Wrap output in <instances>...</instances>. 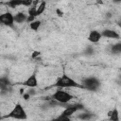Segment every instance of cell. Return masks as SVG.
I'll list each match as a JSON object with an SVG mask.
<instances>
[{"instance_id":"1","label":"cell","mask_w":121,"mask_h":121,"mask_svg":"<svg viewBox=\"0 0 121 121\" xmlns=\"http://www.w3.org/2000/svg\"><path fill=\"white\" fill-rule=\"evenodd\" d=\"M52 86L57 87L59 89H63V88H81V89H83V87L80 83L77 82L75 79H73L71 77H69L65 74H63L61 77H60Z\"/></svg>"},{"instance_id":"2","label":"cell","mask_w":121,"mask_h":121,"mask_svg":"<svg viewBox=\"0 0 121 121\" xmlns=\"http://www.w3.org/2000/svg\"><path fill=\"white\" fill-rule=\"evenodd\" d=\"M4 118H12V119H17V120H26V119H27V113H26L25 108L20 103H16L15 106L12 108V110L7 115L2 116V119H4Z\"/></svg>"},{"instance_id":"3","label":"cell","mask_w":121,"mask_h":121,"mask_svg":"<svg viewBox=\"0 0 121 121\" xmlns=\"http://www.w3.org/2000/svg\"><path fill=\"white\" fill-rule=\"evenodd\" d=\"M51 98L53 100L59 102L60 105H65L66 103L71 101L74 98V96L70 93H68L66 91H63L62 89H58L57 91H55L52 94Z\"/></svg>"},{"instance_id":"4","label":"cell","mask_w":121,"mask_h":121,"mask_svg":"<svg viewBox=\"0 0 121 121\" xmlns=\"http://www.w3.org/2000/svg\"><path fill=\"white\" fill-rule=\"evenodd\" d=\"M81 85L83 87V89L85 90H89V91H97L101 85L100 80L95 78V77H88V78H84L81 80Z\"/></svg>"},{"instance_id":"5","label":"cell","mask_w":121,"mask_h":121,"mask_svg":"<svg viewBox=\"0 0 121 121\" xmlns=\"http://www.w3.org/2000/svg\"><path fill=\"white\" fill-rule=\"evenodd\" d=\"M84 110V105L81 103H75V104H69L68 106H65V109L61 112L60 114L64 115V116H72L76 112L78 111H82Z\"/></svg>"},{"instance_id":"6","label":"cell","mask_w":121,"mask_h":121,"mask_svg":"<svg viewBox=\"0 0 121 121\" xmlns=\"http://www.w3.org/2000/svg\"><path fill=\"white\" fill-rule=\"evenodd\" d=\"M0 23L6 26H9V27H13L14 26V15L9 12V11H7L5 13H2L0 15Z\"/></svg>"},{"instance_id":"7","label":"cell","mask_w":121,"mask_h":121,"mask_svg":"<svg viewBox=\"0 0 121 121\" xmlns=\"http://www.w3.org/2000/svg\"><path fill=\"white\" fill-rule=\"evenodd\" d=\"M23 86L25 87H28V88H35L38 86V78L36 76V73H33L32 75H30L25 81H23L21 83Z\"/></svg>"},{"instance_id":"8","label":"cell","mask_w":121,"mask_h":121,"mask_svg":"<svg viewBox=\"0 0 121 121\" xmlns=\"http://www.w3.org/2000/svg\"><path fill=\"white\" fill-rule=\"evenodd\" d=\"M101 35H102V38L113 39V40H118V39H120V35H119L115 30L109 29V28H106V29L102 30Z\"/></svg>"},{"instance_id":"9","label":"cell","mask_w":121,"mask_h":121,"mask_svg":"<svg viewBox=\"0 0 121 121\" xmlns=\"http://www.w3.org/2000/svg\"><path fill=\"white\" fill-rule=\"evenodd\" d=\"M101 38H102L101 32L98 30H91L89 35H88V41L93 43H98L101 40Z\"/></svg>"},{"instance_id":"10","label":"cell","mask_w":121,"mask_h":121,"mask_svg":"<svg viewBox=\"0 0 121 121\" xmlns=\"http://www.w3.org/2000/svg\"><path fill=\"white\" fill-rule=\"evenodd\" d=\"M107 116H108L109 121H120L119 112H118L117 108H113L112 110L109 111L107 113Z\"/></svg>"},{"instance_id":"11","label":"cell","mask_w":121,"mask_h":121,"mask_svg":"<svg viewBox=\"0 0 121 121\" xmlns=\"http://www.w3.org/2000/svg\"><path fill=\"white\" fill-rule=\"evenodd\" d=\"M27 14H26L25 12L23 11H19L17 13L14 14V21L15 23H18V24H22V23H25L26 22L27 20Z\"/></svg>"},{"instance_id":"12","label":"cell","mask_w":121,"mask_h":121,"mask_svg":"<svg viewBox=\"0 0 121 121\" xmlns=\"http://www.w3.org/2000/svg\"><path fill=\"white\" fill-rule=\"evenodd\" d=\"M94 116H95L94 113L89 112H84L79 113V114L77 116V118L79 119V120H81V121H90V120H92V118H93Z\"/></svg>"},{"instance_id":"13","label":"cell","mask_w":121,"mask_h":121,"mask_svg":"<svg viewBox=\"0 0 121 121\" xmlns=\"http://www.w3.org/2000/svg\"><path fill=\"white\" fill-rule=\"evenodd\" d=\"M110 50H111V53H112V54H120L121 53V43L112 44L111 46Z\"/></svg>"},{"instance_id":"14","label":"cell","mask_w":121,"mask_h":121,"mask_svg":"<svg viewBox=\"0 0 121 121\" xmlns=\"http://www.w3.org/2000/svg\"><path fill=\"white\" fill-rule=\"evenodd\" d=\"M7 6H9V8L15 9L18 6H23V0H11L7 2Z\"/></svg>"},{"instance_id":"15","label":"cell","mask_w":121,"mask_h":121,"mask_svg":"<svg viewBox=\"0 0 121 121\" xmlns=\"http://www.w3.org/2000/svg\"><path fill=\"white\" fill-rule=\"evenodd\" d=\"M45 8H46V3L45 2H41L40 4H39V6L37 7V12H36V15L37 16H39V15H41V14H43V11L45 10Z\"/></svg>"},{"instance_id":"16","label":"cell","mask_w":121,"mask_h":121,"mask_svg":"<svg viewBox=\"0 0 121 121\" xmlns=\"http://www.w3.org/2000/svg\"><path fill=\"white\" fill-rule=\"evenodd\" d=\"M41 25H42V22L41 21L35 20V21H33L32 23L29 24V27H30V29H32L34 31H37L39 29V27L41 26Z\"/></svg>"},{"instance_id":"17","label":"cell","mask_w":121,"mask_h":121,"mask_svg":"<svg viewBox=\"0 0 121 121\" xmlns=\"http://www.w3.org/2000/svg\"><path fill=\"white\" fill-rule=\"evenodd\" d=\"M37 7L38 6H31L29 9H28V10H27V15H29V16H33V17H37V15H36V12H37Z\"/></svg>"},{"instance_id":"18","label":"cell","mask_w":121,"mask_h":121,"mask_svg":"<svg viewBox=\"0 0 121 121\" xmlns=\"http://www.w3.org/2000/svg\"><path fill=\"white\" fill-rule=\"evenodd\" d=\"M52 121H72V120H71L70 117H68V116H64V115H62V114H60L59 116L53 118Z\"/></svg>"},{"instance_id":"19","label":"cell","mask_w":121,"mask_h":121,"mask_svg":"<svg viewBox=\"0 0 121 121\" xmlns=\"http://www.w3.org/2000/svg\"><path fill=\"white\" fill-rule=\"evenodd\" d=\"M94 53H95V50H94V47H93L92 45L86 46V48H85V50H84V54H85V55H87V56H92V55H94Z\"/></svg>"},{"instance_id":"20","label":"cell","mask_w":121,"mask_h":121,"mask_svg":"<svg viewBox=\"0 0 121 121\" xmlns=\"http://www.w3.org/2000/svg\"><path fill=\"white\" fill-rule=\"evenodd\" d=\"M0 83H2V84H4V85H7V86H10V85H11L10 80H9V78H7V77H2V78H0Z\"/></svg>"},{"instance_id":"21","label":"cell","mask_w":121,"mask_h":121,"mask_svg":"<svg viewBox=\"0 0 121 121\" xmlns=\"http://www.w3.org/2000/svg\"><path fill=\"white\" fill-rule=\"evenodd\" d=\"M40 56H41V52L38 51V50L33 51V53L31 54V58H32V59H38Z\"/></svg>"},{"instance_id":"22","label":"cell","mask_w":121,"mask_h":121,"mask_svg":"<svg viewBox=\"0 0 121 121\" xmlns=\"http://www.w3.org/2000/svg\"><path fill=\"white\" fill-rule=\"evenodd\" d=\"M22 96H23V98H24L25 100H28V99H30V97H31V95H29L27 92H26V93H25V94H24Z\"/></svg>"},{"instance_id":"23","label":"cell","mask_w":121,"mask_h":121,"mask_svg":"<svg viewBox=\"0 0 121 121\" xmlns=\"http://www.w3.org/2000/svg\"><path fill=\"white\" fill-rule=\"evenodd\" d=\"M26 92H27L31 96H32V95H36V91L34 90V88H29V90H28V91H26Z\"/></svg>"},{"instance_id":"24","label":"cell","mask_w":121,"mask_h":121,"mask_svg":"<svg viewBox=\"0 0 121 121\" xmlns=\"http://www.w3.org/2000/svg\"><path fill=\"white\" fill-rule=\"evenodd\" d=\"M56 13H57V15L60 16V17L63 16V12H62V10H60V9H56Z\"/></svg>"},{"instance_id":"25","label":"cell","mask_w":121,"mask_h":121,"mask_svg":"<svg viewBox=\"0 0 121 121\" xmlns=\"http://www.w3.org/2000/svg\"><path fill=\"white\" fill-rule=\"evenodd\" d=\"M106 17H107V18H111V17H112V13H111V12H107V13H106Z\"/></svg>"},{"instance_id":"26","label":"cell","mask_w":121,"mask_h":121,"mask_svg":"<svg viewBox=\"0 0 121 121\" xmlns=\"http://www.w3.org/2000/svg\"><path fill=\"white\" fill-rule=\"evenodd\" d=\"M116 24H117V26H119V27L121 28V20L117 21V22H116Z\"/></svg>"},{"instance_id":"27","label":"cell","mask_w":121,"mask_h":121,"mask_svg":"<svg viewBox=\"0 0 121 121\" xmlns=\"http://www.w3.org/2000/svg\"><path fill=\"white\" fill-rule=\"evenodd\" d=\"M120 70H121V68H120Z\"/></svg>"}]
</instances>
